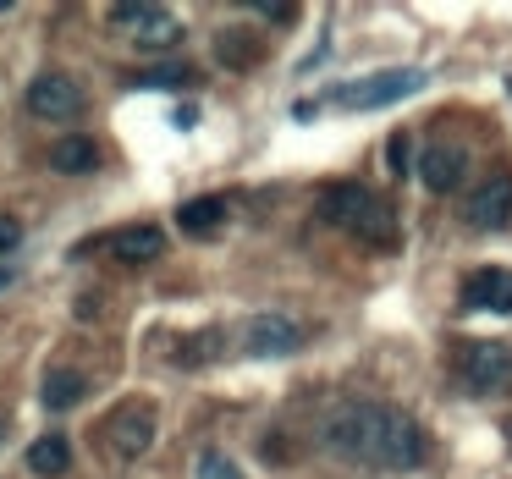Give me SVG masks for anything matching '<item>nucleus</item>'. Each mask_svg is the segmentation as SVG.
Segmentation results:
<instances>
[{
	"label": "nucleus",
	"mask_w": 512,
	"mask_h": 479,
	"mask_svg": "<svg viewBox=\"0 0 512 479\" xmlns=\"http://www.w3.org/2000/svg\"><path fill=\"white\" fill-rule=\"evenodd\" d=\"M320 441L325 452L380 468V474H402V468L424 463V430L413 424V413L391 408V402H342L325 419Z\"/></svg>",
	"instance_id": "1"
},
{
	"label": "nucleus",
	"mask_w": 512,
	"mask_h": 479,
	"mask_svg": "<svg viewBox=\"0 0 512 479\" xmlns=\"http://www.w3.org/2000/svg\"><path fill=\"white\" fill-rule=\"evenodd\" d=\"M320 215L331 226H342V232H353L358 243H369V248L397 243V215H391V204H380L364 182H336V188H325Z\"/></svg>",
	"instance_id": "2"
},
{
	"label": "nucleus",
	"mask_w": 512,
	"mask_h": 479,
	"mask_svg": "<svg viewBox=\"0 0 512 479\" xmlns=\"http://www.w3.org/2000/svg\"><path fill=\"white\" fill-rule=\"evenodd\" d=\"M424 89V72L419 67H391V72H369V78H353V83H336L325 100L342 105V111H380V105H397L408 94Z\"/></svg>",
	"instance_id": "3"
},
{
	"label": "nucleus",
	"mask_w": 512,
	"mask_h": 479,
	"mask_svg": "<svg viewBox=\"0 0 512 479\" xmlns=\"http://www.w3.org/2000/svg\"><path fill=\"white\" fill-rule=\"evenodd\" d=\"M23 105H28V116H39V122H72V116H83L89 94H83V83L67 78V72H45V78L28 83Z\"/></svg>",
	"instance_id": "4"
},
{
	"label": "nucleus",
	"mask_w": 512,
	"mask_h": 479,
	"mask_svg": "<svg viewBox=\"0 0 512 479\" xmlns=\"http://www.w3.org/2000/svg\"><path fill=\"white\" fill-rule=\"evenodd\" d=\"M100 430H105V441H111L116 457H144L149 446H155V435H160V419H155L149 402H122L116 413H105Z\"/></svg>",
	"instance_id": "5"
},
{
	"label": "nucleus",
	"mask_w": 512,
	"mask_h": 479,
	"mask_svg": "<svg viewBox=\"0 0 512 479\" xmlns=\"http://www.w3.org/2000/svg\"><path fill=\"white\" fill-rule=\"evenodd\" d=\"M457 375H463V391L490 397V391L512 386V353L501 342H468L457 358Z\"/></svg>",
	"instance_id": "6"
},
{
	"label": "nucleus",
	"mask_w": 512,
	"mask_h": 479,
	"mask_svg": "<svg viewBox=\"0 0 512 479\" xmlns=\"http://www.w3.org/2000/svg\"><path fill=\"white\" fill-rule=\"evenodd\" d=\"M111 28H122L138 50H171L182 39V23L171 12H160V6H116Z\"/></svg>",
	"instance_id": "7"
},
{
	"label": "nucleus",
	"mask_w": 512,
	"mask_h": 479,
	"mask_svg": "<svg viewBox=\"0 0 512 479\" xmlns=\"http://www.w3.org/2000/svg\"><path fill=\"white\" fill-rule=\"evenodd\" d=\"M463 221L479 226V232H501V226L512 221V177H507V171H490V177L468 193Z\"/></svg>",
	"instance_id": "8"
},
{
	"label": "nucleus",
	"mask_w": 512,
	"mask_h": 479,
	"mask_svg": "<svg viewBox=\"0 0 512 479\" xmlns=\"http://www.w3.org/2000/svg\"><path fill=\"white\" fill-rule=\"evenodd\" d=\"M303 342L298 320H287V314H254V320L243 325V347L248 358H292Z\"/></svg>",
	"instance_id": "9"
},
{
	"label": "nucleus",
	"mask_w": 512,
	"mask_h": 479,
	"mask_svg": "<svg viewBox=\"0 0 512 479\" xmlns=\"http://www.w3.org/2000/svg\"><path fill=\"white\" fill-rule=\"evenodd\" d=\"M463 303H474V309H490V314H512V270H474V276L463 281Z\"/></svg>",
	"instance_id": "10"
},
{
	"label": "nucleus",
	"mask_w": 512,
	"mask_h": 479,
	"mask_svg": "<svg viewBox=\"0 0 512 479\" xmlns=\"http://www.w3.org/2000/svg\"><path fill=\"white\" fill-rule=\"evenodd\" d=\"M419 177H424V188H430V193H452L457 182L468 177V155H463V149L435 144V149H424V155H419Z\"/></svg>",
	"instance_id": "11"
},
{
	"label": "nucleus",
	"mask_w": 512,
	"mask_h": 479,
	"mask_svg": "<svg viewBox=\"0 0 512 479\" xmlns=\"http://www.w3.org/2000/svg\"><path fill=\"white\" fill-rule=\"evenodd\" d=\"M50 166L61 171V177H89V171H100V144H94L89 133H67L50 144Z\"/></svg>",
	"instance_id": "12"
},
{
	"label": "nucleus",
	"mask_w": 512,
	"mask_h": 479,
	"mask_svg": "<svg viewBox=\"0 0 512 479\" xmlns=\"http://www.w3.org/2000/svg\"><path fill=\"white\" fill-rule=\"evenodd\" d=\"M111 254H116V259H127V265H149V259L166 254V232H160V226H149V221L122 226V232L111 237Z\"/></svg>",
	"instance_id": "13"
},
{
	"label": "nucleus",
	"mask_w": 512,
	"mask_h": 479,
	"mask_svg": "<svg viewBox=\"0 0 512 479\" xmlns=\"http://www.w3.org/2000/svg\"><path fill=\"white\" fill-rule=\"evenodd\" d=\"M72 468V441L67 435H39L34 446H28V474H45V479H56V474H67Z\"/></svg>",
	"instance_id": "14"
},
{
	"label": "nucleus",
	"mask_w": 512,
	"mask_h": 479,
	"mask_svg": "<svg viewBox=\"0 0 512 479\" xmlns=\"http://www.w3.org/2000/svg\"><path fill=\"white\" fill-rule=\"evenodd\" d=\"M221 221H226V199L221 193H210V199H188L177 210V226L188 237H204V232H221Z\"/></svg>",
	"instance_id": "15"
},
{
	"label": "nucleus",
	"mask_w": 512,
	"mask_h": 479,
	"mask_svg": "<svg viewBox=\"0 0 512 479\" xmlns=\"http://www.w3.org/2000/svg\"><path fill=\"white\" fill-rule=\"evenodd\" d=\"M39 397H45V408H72V402L83 397V375L78 369H50L45 375V391H39Z\"/></svg>",
	"instance_id": "16"
},
{
	"label": "nucleus",
	"mask_w": 512,
	"mask_h": 479,
	"mask_svg": "<svg viewBox=\"0 0 512 479\" xmlns=\"http://www.w3.org/2000/svg\"><path fill=\"white\" fill-rule=\"evenodd\" d=\"M215 56H221L226 67H248V61H259V45H254V39H243V28H221Z\"/></svg>",
	"instance_id": "17"
},
{
	"label": "nucleus",
	"mask_w": 512,
	"mask_h": 479,
	"mask_svg": "<svg viewBox=\"0 0 512 479\" xmlns=\"http://www.w3.org/2000/svg\"><path fill=\"white\" fill-rule=\"evenodd\" d=\"M199 479H243V474H237V463L221 452V446H204L199 452Z\"/></svg>",
	"instance_id": "18"
},
{
	"label": "nucleus",
	"mask_w": 512,
	"mask_h": 479,
	"mask_svg": "<svg viewBox=\"0 0 512 479\" xmlns=\"http://www.w3.org/2000/svg\"><path fill=\"white\" fill-rule=\"evenodd\" d=\"M17 243H23V221L17 215H0V254H12Z\"/></svg>",
	"instance_id": "19"
},
{
	"label": "nucleus",
	"mask_w": 512,
	"mask_h": 479,
	"mask_svg": "<svg viewBox=\"0 0 512 479\" xmlns=\"http://www.w3.org/2000/svg\"><path fill=\"white\" fill-rule=\"evenodd\" d=\"M188 78H193L188 67H160V72H149L144 83H160V89H182V83H188Z\"/></svg>",
	"instance_id": "20"
},
{
	"label": "nucleus",
	"mask_w": 512,
	"mask_h": 479,
	"mask_svg": "<svg viewBox=\"0 0 512 479\" xmlns=\"http://www.w3.org/2000/svg\"><path fill=\"white\" fill-rule=\"evenodd\" d=\"M391 171H408V138H391Z\"/></svg>",
	"instance_id": "21"
},
{
	"label": "nucleus",
	"mask_w": 512,
	"mask_h": 479,
	"mask_svg": "<svg viewBox=\"0 0 512 479\" xmlns=\"http://www.w3.org/2000/svg\"><path fill=\"white\" fill-rule=\"evenodd\" d=\"M6 287H12V270H6V265H0V292H6Z\"/></svg>",
	"instance_id": "22"
},
{
	"label": "nucleus",
	"mask_w": 512,
	"mask_h": 479,
	"mask_svg": "<svg viewBox=\"0 0 512 479\" xmlns=\"http://www.w3.org/2000/svg\"><path fill=\"white\" fill-rule=\"evenodd\" d=\"M507 446H512V424H507Z\"/></svg>",
	"instance_id": "23"
}]
</instances>
